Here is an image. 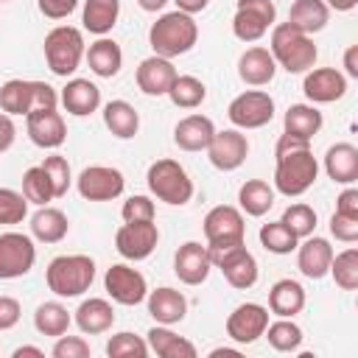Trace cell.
Returning <instances> with one entry per match:
<instances>
[{
  "instance_id": "53",
  "label": "cell",
  "mask_w": 358,
  "mask_h": 358,
  "mask_svg": "<svg viewBox=\"0 0 358 358\" xmlns=\"http://www.w3.org/2000/svg\"><path fill=\"white\" fill-rule=\"evenodd\" d=\"M336 213H344V215L358 218V190H355V187L347 185V187L338 193V199H336Z\"/></svg>"
},
{
  "instance_id": "55",
  "label": "cell",
  "mask_w": 358,
  "mask_h": 358,
  "mask_svg": "<svg viewBox=\"0 0 358 358\" xmlns=\"http://www.w3.org/2000/svg\"><path fill=\"white\" fill-rule=\"evenodd\" d=\"M344 70L350 78H358V45H350L344 50Z\"/></svg>"
},
{
  "instance_id": "59",
  "label": "cell",
  "mask_w": 358,
  "mask_h": 358,
  "mask_svg": "<svg viewBox=\"0 0 358 358\" xmlns=\"http://www.w3.org/2000/svg\"><path fill=\"white\" fill-rule=\"evenodd\" d=\"M11 355H14V358H22V355H34V358H42L45 352H42L39 347H28V344H25V347H17Z\"/></svg>"
},
{
  "instance_id": "39",
  "label": "cell",
  "mask_w": 358,
  "mask_h": 358,
  "mask_svg": "<svg viewBox=\"0 0 358 358\" xmlns=\"http://www.w3.org/2000/svg\"><path fill=\"white\" fill-rule=\"evenodd\" d=\"M168 98H171V103L179 106V109H196V106L204 103L207 87H204V81L196 78V76H176L173 84H171V90H168Z\"/></svg>"
},
{
  "instance_id": "27",
  "label": "cell",
  "mask_w": 358,
  "mask_h": 358,
  "mask_svg": "<svg viewBox=\"0 0 358 358\" xmlns=\"http://www.w3.org/2000/svg\"><path fill=\"white\" fill-rule=\"evenodd\" d=\"M324 171L336 185L358 182V148L352 143H336L324 154Z\"/></svg>"
},
{
  "instance_id": "60",
  "label": "cell",
  "mask_w": 358,
  "mask_h": 358,
  "mask_svg": "<svg viewBox=\"0 0 358 358\" xmlns=\"http://www.w3.org/2000/svg\"><path fill=\"white\" fill-rule=\"evenodd\" d=\"M221 355H232V358H238L241 352H238V350H229V347H215V350H210V358H221Z\"/></svg>"
},
{
  "instance_id": "3",
  "label": "cell",
  "mask_w": 358,
  "mask_h": 358,
  "mask_svg": "<svg viewBox=\"0 0 358 358\" xmlns=\"http://www.w3.org/2000/svg\"><path fill=\"white\" fill-rule=\"evenodd\" d=\"M268 50L277 62V67L288 70V73H308L316 64V45L308 34L296 31L291 22H277L271 28V42Z\"/></svg>"
},
{
  "instance_id": "45",
  "label": "cell",
  "mask_w": 358,
  "mask_h": 358,
  "mask_svg": "<svg viewBox=\"0 0 358 358\" xmlns=\"http://www.w3.org/2000/svg\"><path fill=\"white\" fill-rule=\"evenodd\" d=\"M280 221H282L296 238H308V235H313V229H316V210H313L310 204L296 201V204L285 207V213H282Z\"/></svg>"
},
{
  "instance_id": "20",
  "label": "cell",
  "mask_w": 358,
  "mask_h": 358,
  "mask_svg": "<svg viewBox=\"0 0 358 358\" xmlns=\"http://www.w3.org/2000/svg\"><path fill=\"white\" fill-rule=\"evenodd\" d=\"M25 131L31 143L39 148H59L67 140L64 117L56 109H39V112L25 115Z\"/></svg>"
},
{
  "instance_id": "13",
  "label": "cell",
  "mask_w": 358,
  "mask_h": 358,
  "mask_svg": "<svg viewBox=\"0 0 358 358\" xmlns=\"http://www.w3.org/2000/svg\"><path fill=\"white\" fill-rule=\"evenodd\" d=\"M103 288H106V294L112 296V302H117V305H140L145 296H148V282H145V277L137 271V268H131V266H126V263H112L109 268H106V274H103Z\"/></svg>"
},
{
  "instance_id": "52",
  "label": "cell",
  "mask_w": 358,
  "mask_h": 358,
  "mask_svg": "<svg viewBox=\"0 0 358 358\" xmlns=\"http://www.w3.org/2000/svg\"><path fill=\"white\" fill-rule=\"evenodd\" d=\"M22 316V308L14 296H6L0 294V330H11Z\"/></svg>"
},
{
  "instance_id": "12",
  "label": "cell",
  "mask_w": 358,
  "mask_h": 358,
  "mask_svg": "<svg viewBox=\"0 0 358 358\" xmlns=\"http://www.w3.org/2000/svg\"><path fill=\"white\" fill-rule=\"evenodd\" d=\"M76 187H78V196L87 201H112L123 193L126 179L112 165H90L78 173Z\"/></svg>"
},
{
  "instance_id": "29",
  "label": "cell",
  "mask_w": 358,
  "mask_h": 358,
  "mask_svg": "<svg viewBox=\"0 0 358 358\" xmlns=\"http://www.w3.org/2000/svg\"><path fill=\"white\" fill-rule=\"evenodd\" d=\"M84 56H87L90 70H92L98 78H112V76H117L120 67H123V50H120V45H117L115 39H109V36H98V39L90 45V50H87Z\"/></svg>"
},
{
  "instance_id": "37",
  "label": "cell",
  "mask_w": 358,
  "mask_h": 358,
  "mask_svg": "<svg viewBox=\"0 0 358 358\" xmlns=\"http://www.w3.org/2000/svg\"><path fill=\"white\" fill-rule=\"evenodd\" d=\"M0 109L6 115H31L34 109V81L25 78H8L0 84Z\"/></svg>"
},
{
  "instance_id": "51",
  "label": "cell",
  "mask_w": 358,
  "mask_h": 358,
  "mask_svg": "<svg viewBox=\"0 0 358 358\" xmlns=\"http://www.w3.org/2000/svg\"><path fill=\"white\" fill-rule=\"evenodd\" d=\"M81 0H36L39 11L48 17V20H64L70 17L76 8H78Z\"/></svg>"
},
{
  "instance_id": "18",
  "label": "cell",
  "mask_w": 358,
  "mask_h": 358,
  "mask_svg": "<svg viewBox=\"0 0 358 358\" xmlns=\"http://www.w3.org/2000/svg\"><path fill=\"white\" fill-rule=\"evenodd\" d=\"M176 76L179 73H176L173 62L154 53V56H148V59L140 62V67L134 73V81H137V87H140L143 95L159 98V95H168V90H171V84H173Z\"/></svg>"
},
{
  "instance_id": "42",
  "label": "cell",
  "mask_w": 358,
  "mask_h": 358,
  "mask_svg": "<svg viewBox=\"0 0 358 358\" xmlns=\"http://www.w3.org/2000/svg\"><path fill=\"white\" fill-rule=\"evenodd\" d=\"M327 274H333V280L341 291H355L358 288V249L350 246V249L333 255Z\"/></svg>"
},
{
  "instance_id": "44",
  "label": "cell",
  "mask_w": 358,
  "mask_h": 358,
  "mask_svg": "<svg viewBox=\"0 0 358 358\" xmlns=\"http://www.w3.org/2000/svg\"><path fill=\"white\" fill-rule=\"evenodd\" d=\"M106 355L109 358H145L148 355V341L143 336H134L129 330L115 333L106 341Z\"/></svg>"
},
{
  "instance_id": "38",
  "label": "cell",
  "mask_w": 358,
  "mask_h": 358,
  "mask_svg": "<svg viewBox=\"0 0 358 358\" xmlns=\"http://www.w3.org/2000/svg\"><path fill=\"white\" fill-rule=\"evenodd\" d=\"M70 324H73V316H70V310H67L62 302H42V305L36 308V313H34V327H36L42 336L59 338V336L67 333Z\"/></svg>"
},
{
  "instance_id": "24",
  "label": "cell",
  "mask_w": 358,
  "mask_h": 358,
  "mask_svg": "<svg viewBox=\"0 0 358 358\" xmlns=\"http://www.w3.org/2000/svg\"><path fill=\"white\" fill-rule=\"evenodd\" d=\"M215 134V123L207 115H187L173 126V143L182 151H207L210 140Z\"/></svg>"
},
{
  "instance_id": "2",
  "label": "cell",
  "mask_w": 358,
  "mask_h": 358,
  "mask_svg": "<svg viewBox=\"0 0 358 358\" xmlns=\"http://www.w3.org/2000/svg\"><path fill=\"white\" fill-rule=\"evenodd\" d=\"M196 42H199V25H196L193 14H185L179 8L157 17V22L148 28L151 50L157 56H165V59L190 53Z\"/></svg>"
},
{
  "instance_id": "36",
  "label": "cell",
  "mask_w": 358,
  "mask_h": 358,
  "mask_svg": "<svg viewBox=\"0 0 358 358\" xmlns=\"http://www.w3.org/2000/svg\"><path fill=\"white\" fill-rule=\"evenodd\" d=\"M238 204L246 215L260 218L274 207V187L263 179H246L238 190Z\"/></svg>"
},
{
  "instance_id": "4",
  "label": "cell",
  "mask_w": 358,
  "mask_h": 358,
  "mask_svg": "<svg viewBox=\"0 0 358 358\" xmlns=\"http://www.w3.org/2000/svg\"><path fill=\"white\" fill-rule=\"evenodd\" d=\"M92 280H95V260L90 255H59L45 268L48 288L62 299L81 296L84 291H90Z\"/></svg>"
},
{
  "instance_id": "23",
  "label": "cell",
  "mask_w": 358,
  "mask_h": 358,
  "mask_svg": "<svg viewBox=\"0 0 358 358\" xmlns=\"http://www.w3.org/2000/svg\"><path fill=\"white\" fill-rule=\"evenodd\" d=\"M145 302H148V313L157 324H179L187 316V299L176 288L162 285L157 291H148Z\"/></svg>"
},
{
  "instance_id": "35",
  "label": "cell",
  "mask_w": 358,
  "mask_h": 358,
  "mask_svg": "<svg viewBox=\"0 0 358 358\" xmlns=\"http://www.w3.org/2000/svg\"><path fill=\"white\" fill-rule=\"evenodd\" d=\"M120 17V0H84L81 22L90 34L106 36Z\"/></svg>"
},
{
  "instance_id": "9",
  "label": "cell",
  "mask_w": 358,
  "mask_h": 358,
  "mask_svg": "<svg viewBox=\"0 0 358 358\" xmlns=\"http://www.w3.org/2000/svg\"><path fill=\"white\" fill-rule=\"evenodd\" d=\"M227 117L235 129H260L274 117V98L263 90H246L229 101Z\"/></svg>"
},
{
  "instance_id": "49",
  "label": "cell",
  "mask_w": 358,
  "mask_h": 358,
  "mask_svg": "<svg viewBox=\"0 0 358 358\" xmlns=\"http://www.w3.org/2000/svg\"><path fill=\"white\" fill-rule=\"evenodd\" d=\"M53 358H90V344L81 336H59L53 344Z\"/></svg>"
},
{
  "instance_id": "50",
  "label": "cell",
  "mask_w": 358,
  "mask_h": 358,
  "mask_svg": "<svg viewBox=\"0 0 358 358\" xmlns=\"http://www.w3.org/2000/svg\"><path fill=\"white\" fill-rule=\"evenodd\" d=\"M330 235L341 243H355L358 241V218L344 215V213H333L330 215Z\"/></svg>"
},
{
  "instance_id": "8",
  "label": "cell",
  "mask_w": 358,
  "mask_h": 358,
  "mask_svg": "<svg viewBox=\"0 0 358 358\" xmlns=\"http://www.w3.org/2000/svg\"><path fill=\"white\" fill-rule=\"evenodd\" d=\"M274 20H277L274 0H238L235 17H232V34L241 42H257L266 36Z\"/></svg>"
},
{
  "instance_id": "56",
  "label": "cell",
  "mask_w": 358,
  "mask_h": 358,
  "mask_svg": "<svg viewBox=\"0 0 358 358\" xmlns=\"http://www.w3.org/2000/svg\"><path fill=\"white\" fill-rule=\"evenodd\" d=\"M173 3H176V8L185 11V14H199V11H204V8L210 6V0H173Z\"/></svg>"
},
{
  "instance_id": "6",
  "label": "cell",
  "mask_w": 358,
  "mask_h": 358,
  "mask_svg": "<svg viewBox=\"0 0 358 358\" xmlns=\"http://www.w3.org/2000/svg\"><path fill=\"white\" fill-rule=\"evenodd\" d=\"M42 50H45L48 67L56 76L67 78V76H73L78 70V64L84 59V34L78 28H73V25H56V28H50L45 34Z\"/></svg>"
},
{
  "instance_id": "28",
  "label": "cell",
  "mask_w": 358,
  "mask_h": 358,
  "mask_svg": "<svg viewBox=\"0 0 358 358\" xmlns=\"http://www.w3.org/2000/svg\"><path fill=\"white\" fill-rule=\"evenodd\" d=\"M302 308H305V288L296 280L285 277L268 288V310L274 316L294 319L296 313H302Z\"/></svg>"
},
{
  "instance_id": "30",
  "label": "cell",
  "mask_w": 358,
  "mask_h": 358,
  "mask_svg": "<svg viewBox=\"0 0 358 358\" xmlns=\"http://www.w3.org/2000/svg\"><path fill=\"white\" fill-rule=\"evenodd\" d=\"M145 341H148V352H154L159 358H196V347L187 338L176 336L171 330V324H154L148 330Z\"/></svg>"
},
{
  "instance_id": "33",
  "label": "cell",
  "mask_w": 358,
  "mask_h": 358,
  "mask_svg": "<svg viewBox=\"0 0 358 358\" xmlns=\"http://www.w3.org/2000/svg\"><path fill=\"white\" fill-rule=\"evenodd\" d=\"M103 126L117 137V140H131L140 131V115L129 101H109L103 106Z\"/></svg>"
},
{
  "instance_id": "61",
  "label": "cell",
  "mask_w": 358,
  "mask_h": 358,
  "mask_svg": "<svg viewBox=\"0 0 358 358\" xmlns=\"http://www.w3.org/2000/svg\"><path fill=\"white\" fill-rule=\"evenodd\" d=\"M0 3H8V0H0Z\"/></svg>"
},
{
  "instance_id": "41",
  "label": "cell",
  "mask_w": 358,
  "mask_h": 358,
  "mask_svg": "<svg viewBox=\"0 0 358 358\" xmlns=\"http://www.w3.org/2000/svg\"><path fill=\"white\" fill-rule=\"evenodd\" d=\"M257 235H260L263 249L271 252V255H291V252L296 249V243H299V238H296L282 221H268V224H263Z\"/></svg>"
},
{
  "instance_id": "31",
  "label": "cell",
  "mask_w": 358,
  "mask_h": 358,
  "mask_svg": "<svg viewBox=\"0 0 358 358\" xmlns=\"http://www.w3.org/2000/svg\"><path fill=\"white\" fill-rule=\"evenodd\" d=\"M322 123H324V117L313 103H291L282 117L285 134L302 137V140H313V134H319Z\"/></svg>"
},
{
  "instance_id": "26",
  "label": "cell",
  "mask_w": 358,
  "mask_h": 358,
  "mask_svg": "<svg viewBox=\"0 0 358 358\" xmlns=\"http://www.w3.org/2000/svg\"><path fill=\"white\" fill-rule=\"evenodd\" d=\"M62 106L76 117H87L101 106V90L90 78H70L62 90Z\"/></svg>"
},
{
  "instance_id": "7",
  "label": "cell",
  "mask_w": 358,
  "mask_h": 358,
  "mask_svg": "<svg viewBox=\"0 0 358 358\" xmlns=\"http://www.w3.org/2000/svg\"><path fill=\"white\" fill-rule=\"evenodd\" d=\"M204 238H207V249H227V246H238L243 243L246 235V224H243V213L232 204H218L204 215Z\"/></svg>"
},
{
  "instance_id": "21",
  "label": "cell",
  "mask_w": 358,
  "mask_h": 358,
  "mask_svg": "<svg viewBox=\"0 0 358 358\" xmlns=\"http://www.w3.org/2000/svg\"><path fill=\"white\" fill-rule=\"evenodd\" d=\"M330 260H333V246L327 238L308 235L302 243H296V266H299L302 277L322 280L330 271Z\"/></svg>"
},
{
  "instance_id": "10",
  "label": "cell",
  "mask_w": 358,
  "mask_h": 358,
  "mask_svg": "<svg viewBox=\"0 0 358 358\" xmlns=\"http://www.w3.org/2000/svg\"><path fill=\"white\" fill-rule=\"evenodd\" d=\"M207 252H210V249H207ZM210 263L224 271V277H227V282H229L232 288L246 291V288H252V285L257 282V260H255V255H252L243 243L210 252Z\"/></svg>"
},
{
  "instance_id": "43",
  "label": "cell",
  "mask_w": 358,
  "mask_h": 358,
  "mask_svg": "<svg viewBox=\"0 0 358 358\" xmlns=\"http://www.w3.org/2000/svg\"><path fill=\"white\" fill-rule=\"evenodd\" d=\"M22 196L28 199V204H36V207H45L48 201L56 199L53 187H50V179L42 171V165H34L22 173Z\"/></svg>"
},
{
  "instance_id": "11",
  "label": "cell",
  "mask_w": 358,
  "mask_h": 358,
  "mask_svg": "<svg viewBox=\"0 0 358 358\" xmlns=\"http://www.w3.org/2000/svg\"><path fill=\"white\" fill-rule=\"evenodd\" d=\"M36 263L34 238L25 232H0V280L25 277Z\"/></svg>"
},
{
  "instance_id": "14",
  "label": "cell",
  "mask_w": 358,
  "mask_h": 358,
  "mask_svg": "<svg viewBox=\"0 0 358 358\" xmlns=\"http://www.w3.org/2000/svg\"><path fill=\"white\" fill-rule=\"evenodd\" d=\"M159 243V229L154 221H123L115 232V249L126 260H145Z\"/></svg>"
},
{
  "instance_id": "15",
  "label": "cell",
  "mask_w": 358,
  "mask_h": 358,
  "mask_svg": "<svg viewBox=\"0 0 358 358\" xmlns=\"http://www.w3.org/2000/svg\"><path fill=\"white\" fill-rule=\"evenodd\" d=\"M268 327V308L257 302H243L227 316V336L235 344H255Z\"/></svg>"
},
{
  "instance_id": "25",
  "label": "cell",
  "mask_w": 358,
  "mask_h": 358,
  "mask_svg": "<svg viewBox=\"0 0 358 358\" xmlns=\"http://www.w3.org/2000/svg\"><path fill=\"white\" fill-rule=\"evenodd\" d=\"M73 322L78 324L81 333H87V336H98V333H106V330L115 324V308H112L109 299L90 296V299H84V302L76 308Z\"/></svg>"
},
{
  "instance_id": "17",
  "label": "cell",
  "mask_w": 358,
  "mask_h": 358,
  "mask_svg": "<svg viewBox=\"0 0 358 358\" xmlns=\"http://www.w3.org/2000/svg\"><path fill=\"white\" fill-rule=\"evenodd\" d=\"M302 92L310 103H333L347 92V76L336 67H310L302 81Z\"/></svg>"
},
{
  "instance_id": "47",
  "label": "cell",
  "mask_w": 358,
  "mask_h": 358,
  "mask_svg": "<svg viewBox=\"0 0 358 358\" xmlns=\"http://www.w3.org/2000/svg\"><path fill=\"white\" fill-rule=\"evenodd\" d=\"M42 171H45V173H48V179H50L53 196H56V199H62V196L70 190V182H73V173H70V162H67V157H62V154H50V157H45Z\"/></svg>"
},
{
  "instance_id": "54",
  "label": "cell",
  "mask_w": 358,
  "mask_h": 358,
  "mask_svg": "<svg viewBox=\"0 0 358 358\" xmlns=\"http://www.w3.org/2000/svg\"><path fill=\"white\" fill-rule=\"evenodd\" d=\"M14 137H17V126H14L11 115L0 112V154L14 145Z\"/></svg>"
},
{
  "instance_id": "40",
  "label": "cell",
  "mask_w": 358,
  "mask_h": 358,
  "mask_svg": "<svg viewBox=\"0 0 358 358\" xmlns=\"http://www.w3.org/2000/svg\"><path fill=\"white\" fill-rule=\"evenodd\" d=\"M263 336L268 338V344L277 352H294L302 344V327L294 319H282V316L277 322H268V327H266Z\"/></svg>"
},
{
  "instance_id": "32",
  "label": "cell",
  "mask_w": 358,
  "mask_h": 358,
  "mask_svg": "<svg viewBox=\"0 0 358 358\" xmlns=\"http://www.w3.org/2000/svg\"><path fill=\"white\" fill-rule=\"evenodd\" d=\"M327 20H330V8L324 6V0H294L288 8V22L308 36L322 31Z\"/></svg>"
},
{
  "instance_id": "16",
  "label": "cell",
  "mask_w": 358,
  "mask_h": 358,
  "mask_svg": "<svg viewBox=\"0 0 358 358\" xmlns=\"http://www.w3.org/2000/svg\"><path fill=\"white\" fill-rule=\"evenodd\" d=\"M246 154H249V140H246V134H241V129L215 131L207 145V157H210L213 168H218V171L241 168L246 162Z\"/></svg>"
},
{
  "instance_id": "46",
  "label": "cell",
  "mask_w": 358,
  "mask_h": 358,
  "mask_svg": "<svg viewBox=\"0 0 358 358\" xmlns=\"http://www.w3.org/2000/svg\"><path fill=\"white\" fill-rule=\"evenodd\" d=\"M28 215V199L20 190L0 187V227L22 224Z\"/></svg>"
},
{
  "instance_id": "34",
  "label": "cell",
  "mask_w": 358,
  "mask_h": 358,
  "mask_svg": "<svg viewBox=\"0 0 358 358\" xmlns=\"http://www.w3.org/2000/svg\"><path fill=\"white\" fill-rule=\"evenodd\" d=\"M70 232V221L62 210L56 207H39L34 215H31V235L42 243H59L64 235Z\"/></svg>"
},
{
  "instance_id": "19",
  "label": "cell",
  "mask_w": 358,
  "mask_h": 358,
  "mask_svg": "<svg viewBox=\"0 0 358 358\" xmlns=\"http://www.w3.org/2000/svg\"><path fill=\"white\" fill-rule=\"evenodd\" d=\"M210 252L199 241H187L173 255V271L185 285H201L210 277Z\"/></svg>"
},
{
  "instance_id": "1",
  "label": "cell",
  "mask_w": 358,
  "mask_h": 358,
  "mask_svg": "<svg viewBox=\"0 0 358 358\" xmlns=\"http://www.w3.org/2000/svg\"><path fill=\"white\" fill-rule=\"evenodd\" d=\"M274 190L282 196H302L305 190L313 187L316 176H319V162L310 151V140L302 137H291V134H280L277 145H274Z\"/></svg>"
},
{
  "instance_id": "57",
  "label": "cell",
  "mask_w": 358,
  "mask_h": 358,
  "mask_svg": "<svg viewBox=\"0 0 358 358\" xmlns=\"http://www.w3.org/2000/svg\"><path fill=\"white\" fill-rule=\"evenodd\" d=\"M168 3H171V0H137V6H140L143 11H148V14H157V11H162Z\"/></svg>"
},
{
  "instance_id": "48",
  "label": "cell",
  "mask_w": 358,
  "mask_h": 358,
  "mask_svg": "<svg viewBox=\"0 0 358 358\" xmlns=\"http://www.w3.org/2000/svg\"><path fill=\"white\" fill-rule=\"evenodd\" d=\"M154 201L148 196H129L120 207L123 221H154Z\"/></svg>"
},
{
  "instance_id": "58",
  "label": "cell",
  "mask_w": 358,
  "mask_h": 358,
  "mask_svg": "<svg viewBox=\"0 0 358 358\" xmlns=\"http://www.w3.org/2000/svg\"><path fill=\"white\" fill-rule=\"evenodd\" d=\"M327 8H336V11H352L358 6V0H324Z\"/></svg>"
},
{
  "instance_id": "22",
  "label": "cell",
  "mask_w": 358,
  "mask_h": 358,
  "mask_svg": "<svg viewBox=\"0 0 358 358\" xmlns=\"http://www.w3.org/2000/svg\"><path fill=\"white\" fill-rule=\"evenodd\" d=\"M277 73V62L268 48H246L238 59V76L249 87H266L271 84Z\"/></svg>"
},
{
  "instance_id": "5",
  "label": "cell",
  "mask_w": 358,
  "mask_h": 358,
  "mask_svg": "<svg viewBox=\"0 0 358 358\" xmlns=\"http://www.w3.org/2000/svg\"><path fill=\"white\" fill-rule=\"evenodd\" d=\"M145 182H148L151 196H157L159 201H165L171 207H182L193 199V179L187 176V171L176 159L165 157V159L151 162Z\"/></svg>"
}]
</instances>
